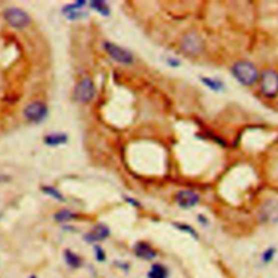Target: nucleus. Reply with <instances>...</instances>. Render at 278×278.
I'll return each instance as SVG.
<instances>
[{
  "mask_svg": "<svg viewBox=\"0 0 278 278\" xmlns=\"http://www.w3.org/2000/svg\"><path fill=\"white\" fill-rule=\"evenodd\" d=\"M134 252L135 254L138 257L143 258V260H152L157 256V252L154 250L150 244H148L146 242H137L134 247Z\"/></svg>",
  "mask_w": 278,
  "mask_h": 278,
  "instance_id": "12",
  "label": "nucleus"
},
{
  "mask_svg": "<svg viewBox=\"0 0 278 278\" xmlns=\"http://www.w3.org/2000/svg\"><path fill=\"white\" fill-rule=\"evenodd\" d=\"M177 227L179 228V229H183V230H185V231H188V232H190V234H192L193 236H196V234H195V230H193L190 226H188V225H182V224H178L177 225Z\"/></svg>",
  "mask_w": 278,
  "mask_h": 278,
  "instance_id": "21",
  "label": "nucleus"
},
{
  "mask_svg": "<svg viewBox=\"0 0 278 278\" xmlns=\"http://www.w3.org/2000/svg\"><path fill=\"white\" fill-rule=\"evenodd\" d=\"M274 254H275V249H273V248L267 249V250L265 251L264 253H263V260H264L265 262H268V261L271 260V258H273Z\"/></svg>",
  "mask_w": 278,
  "mask_h": 278,
  "instance_id": "20",
  "label": "nucleus"
},
{
  "mask_svg": "<svg viewBox=\"0 0 278 278\" xmlns=\"http://www.w3.org/2000/svg\"><path fill=\"white\" fill-rule=\"evenodd\" d=\"M42 190L44 191V193H46V195H48V196H50V197H53L54 199H56V200H58V201H64V197H63V195L62 193L58 190V189H56L55 187H51V186H43L42 187Z\"/></svg>",
  "mask_w": 278,
  "mask_h": 278,
  "instance_id": "18",
  "label": "nucleus"
},
{
  "mask_svg": "<svg viewBox=\"0 0 278 278\" xmlns=\"http://www.w3.org/2000/svg\"><path fill=\"white\" fill-rule=\"evenodd\" d=\"M110 235V229L107 227L106 225L99 224L95 226V227L90 230L87 235H85V240L88 242H97L105 240Z\"/></svg>",
  "mask_w": 278,
  "mask_h": 278,
  "instance_id": "11",
  "label": "nucleus"
},
{
  "mask_svg": "<svg viewBox=\"0 0 278 278\" xmlns=\"http://www.w3.org/2000/svg\"><path fill=\"white\" fill-rule=\"evenodd\" d=\"M230 72L235 79L244 86H252L258 80L257 69L249 61H239L231 67Z\"/></svg>",
  "mask_w": 278,
  "mask_h": 278,
  "instance_id": "1",
  "label": "nucleus"
},
{
  "mask_svg": "<svg viewBox=\"0 0 278 278\" xmlns=\"http://www.w3.org/2000/svg\"><path fill=\"white\" fill-rule=\"evenodd\" d=\"M4 18L7 23L17 30H24L32 23L31 17L20 8H8L4 12Z\"/></svg>",
  "mask_w": 278,
  "mask_h": 278,
  "instance_id": "2",
  "label": "nucleus"
},
{
  "mask_svg": "<svg viewBox=\"0 0 278 278\" xmlns=\"http://www.w3.org/2000/svg\"><path fill=\"white\" fill-rule=\"evenodd\" d=\"M66 261L67 263L70 265L71 267H73V268H77V267H80L81 266V264H82V261H81V257L80 256H77L75 253H73L72 251H70V250H67L66 251Z\"/></svg>",
  "mask_w": 278,
  "mask_h": 278,
  "instance_id": "17",
  "label": "nucleus"
},
{
  "mask_svg": "<svg viewBox=\"0 0 278 278\" xmlns=\"http://www.w3.org/2000/svg\"><path fill=\"white\" fill-rule=\"evenodd\" d=\"M68 135L63 133H54L46 135L44 138L45 144L50 147H56L68 143Z\"/></svg>",
  "mask_w": 278,
  "mask_h": 278,
  "instance_id": "13",
  "label": "nucleus"
},
{
  "mask_svg": "<svg viewBox=\"0 0 278 278\" xmlns=\"http://www.w3.org/2000/svg\"><path fill=\"white\" fill-rule=\"evenodd\" d=\"M75 217H76V215L74 214V213L69 210H62L60 212L56 213V215H55V218L57 222H68V221H71V219H74Z\"/></svg>",
  "mask_w": 278,
  "mask_h": 278,
  "instance_id": "19",
  "label": "nucleus"
},
{
  "mask_svg": "<svg viewBox=\"0 0 278 278\" xmlns=\"http://www.w3.org/2000/svg\"><path fill=\"white\" fill-rule=\"evenodd\" d=\"M149 278H167V269L161 264H154L148 274Z\"/></svg>",
  "mask_w": 278,
  "mask_h": 278,
  "instance_id": "15",
  "label": "nucleus"
},
{
  "mask_svg": "<svg viewBox=\"0 0 278 278\" xmlns=\"http://www.w3.org/2000/svg\"><path fill=\"white\" fill-rule=\"evenodd\" d=\"M175 201L182 209H190L200 201V196L193 190H180L176 193Z\"/></svg>",
  "mask_w": 278,
  "mask_h": 278,
  "instance_id": "8",
  "label": "nucleus"
},
{
  "mask_svg": "<svg viewBox=\"0 0 278 278\" xmlns=\"http://www.w3.org/2000/svg\"><path fill=\"white\" fill-rule=\"evenodd\" d=\"M260 218L265 223L278 222V201L268 200L265 202L260 210Z\"/></svg>",
  "mask_w": 278,
  "mask_h": 278,
  "instance_id": "9",
  "label": "nucleus"
},
{
  "mask_svg": "<svg viewBox=\"0 0 278 278\" xmlns=\"http://www.w3.org/2000/svg\"><path fill=\"white\" fill-rule=\"evenodd\" d=\"M103 48L107 51V54L116 62L125 64V66H129V64L134 62V56L132 55L131 51H128L127 49L123 47H120L118 45L106 42L103 44Z\"/></svg>",
  "mask_w": 278,
  "mask_h": 278,
  "instance_id": "6",
  "label": "nucleus"
},
{
  "mask_svg": "<svg viewBox=\"0 0 278 278\" xmlns=\"http://www.w3.org/2000/svg\"><path fill=\"white\" fill-rule=\"evenodd\" d=\"M204 43L202 38L200 37L195 32H189L183 36L180 42V48L186 55L196 56L199 55L203 50Z\"/></svg>",
  "mask_w": 278,
  "mask_h": 278,
  "instance_id": "4",
  "label": "nucleus"
},
{
  "mask_svg": "<svg viewBox=\"0 0 278 278\" xmlns=\"http://www.w3.org/2000/svg\"><path fill=\"white\" fill-rule=\"evenodd\" d=\"M201 82L205 86H208L211 90L214 92H221L224 88V84L217 79H211V77H201Z\"/></svg>",
  "mask_w": 278,
  "mask_h": 278,
  "instance_id": "16",
  "label": "nucleus"
},
{
  "mask_svg": "<svg viewBox=\"0 0 278 278\" xmlns=\"http://www.w3.org/2000/svg\"><path fill=\"white\" fill-rule=\"evenodd\" d=\"M23 114L25 119L32 123H41L48 115V107L42 101H33L24 108Z\"/></svg>",
  "mask_w": 278,
  "mask_h": 278,
  "instance_id": "5",
  "label": "nucleus"
},
{
  "mask_svg": "<svg viewBox=\"0 0 278 278\" xmlns=\"http://www.w3.org/2000/svg\"><path fill=\"white\" fill-rule=\"evenodd\" d=\"M96 95V87L90 79H83L77 84L74 89V97L76 101L81 103H88L94 99Z\"/></svg>",
  "mask_w": 278,
  "mask_h": 278,
  "instance_id": "7",
  "label": "nucleus"
},
{
  "mask_svg": "<svg viewBox=\"0 0 278 278\" xmlns=\"http://www.w3.org/2000/svg\"><path fill=\"white\" fill-rule=\"evenodd\" d=\"M84 6H86V2H83V0H81V2H76L75 4L67 5L66 7L62 9V14L66 16V18L70 21L79 20V19H82L87 16L86 12H84L82 10Z\"/></svg>",
  "mask_w": 278,
  "mask_h": 278,
  "instance_id": "10",
  "label": "nucleus"
},
{
  "mask_svg": "<svg viewBox=\"0 0 278 278\" xmlns=\"http://www.w3.org/2000/svg\"><path fill=\"white\" fill-rule=\"evenodd\" d=\"M30 278H36V277H35V276H31Z\"/></svg>",
  "mask_w": 278,
  "mask_h": 278,
  "instance_id": "24",
  "label": "nucleus"
},
{
  "mask_svg": "<svg viewBox=\"0 0 278 278\" xmlns=\"http://www.w3.org/2000/svg\"><path fill=\"white\" fill-rule=\"evenodd\" d=\"M260 90L263 96L274 98L278 95V73L274 70H266L258 77Z\"/></svg>",
  "mask_w": 278,
  "mask_h": 278,
  "instance_id": "3",
  "label": "nucleus"
},
{
  "mask_svg": "<svg viewBox=\"0 0 278 278\" xmlns=\"http://www.w3.org/2000/svg\"><path fill=\"white\" fill-rule=\"evenodd\" d=\"M169 64L172 67H178L179 66V60H176V59H173V58H170L169 60Z\"/></svg>",
  "mask_w": 278,
  "mask_h": 278,
  "instance_id": "23",
  "label": "nucleus"
},
{
  "mask_svg": "<svg viewBox=\"0 0 278 278\" xmlns=\"http://www.w3.org/2000/svg\"><path fill=\"white\" fill-rule=\"evenodd\" d=\"M96 255H97V258H98L99 261L105 260V257H106L105 252H103L102 249L99 248V247H97V248H96Z\"/></svg>",
  "mask_w": 278,
  "mask_h": 278,
  "instance_id": "22",
  "label": "nucleus"
},
{
  "mask_svg": "<svg viewBox=\"0 0 278 278\" xmlns=\"http://www.w3.org/2000/svg\"><path fill=\"white\" fill-rule=\"evenodd\" d=\"M90 8L96 10L97 12H99V14L103 17H108L110 15V8L109 6L107 5V3L102 2V0H94L89 4Z\"/></svg>",
  "mask_w": 278,
  "mask_h": 278,
  "instance_id": "14",
  "label": "nucleus"
}]
</instances>
